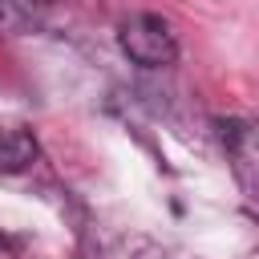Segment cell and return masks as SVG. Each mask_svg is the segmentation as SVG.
<instances>
[{
  "label": "cell",
  "instance_id": "1",
  "mask_svg": "<svg viewBox=\"0 0 259 259\" xmlns=\"http://www.w3.org/2000/svg\"><path fill=\"white\" fill-rule=\"evenodd\" d=\"M117 40H121L125 57L138 61V65H146V69H162V65H170V61L178 57L174 28H170L162 16H154V12H138V16H130V20L121 24Z\"/></svg>",
  "mask_w": 259,
  "mask_h": 259
},
{
  "label": "cell",
  "instance_id": "2",
  "mask_svg": "<svg viewBox=\"0 0 259 259\" xmlns=\"http://www.w3.org/2000/svg\"><path fill=\"white\" fill-rule=\"evenodd\" d=\"M32 158H36V138L20 125H0V170L16 174V170L32 166Z\"/></svg>",
  "mask_w": 259,
  "mask_h": 259
},
{
  "label": "cell",
  "instance_id": "3",
  "mask_svg": "<svg viewBox=\"0 0 259 259\" xmlns=\"http://www.w3.org/2000/svg\"><path fill=\"white\" fill-rule=\"evenodd\" d=\"M0 16H4V0H0Z\"/></svg>",
  "mask_w": 259,
  "mask_h": 259
}]
</instances>
